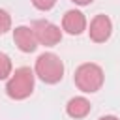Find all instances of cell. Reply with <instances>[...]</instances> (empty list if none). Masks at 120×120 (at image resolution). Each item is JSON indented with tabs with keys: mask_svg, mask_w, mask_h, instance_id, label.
Listing matches in <instances>:
<instances>
[{
	"mask_svg": "<svg viewBox=\"0 0 120 120\" xmlns=\"http://www.w3.org/2000/svg\"><path fill=\"white\" fill-rule=\"evenodd\" d=\"M11 28V17L6 9H0V34H6Z\"/></svg>",
	"mask_w": 120,
	"mask_h": 120,
	"instance_id": "obj_10",
	"label": "cell"
},
{
	"mask_svg": "<svg viewBox=\"0 0 120 120\" xmlns=\"http://www.w3.org/2000/svg\"><path fill=\"white\" fill-rule=\"evenodd\" d=\"M99 120H120L118 116H114V114H105V116H101Z\"/></svg>",
	"mask_w": 120,
	"mask_h": 120,
	"instance_id": "obj_13",
	"label": "cell"
},
{
	"mask_svg": "<svg viewBox=\"0 0 120 120\" xmlns=\"http://www.w3.org/2000/svg\"><path fill=\"white\" fill-rule=\"evenodd\" d=\"M30 28H32V32H34V36H36V39H38L39 45L54 47L62 39V30L54 22H51V21H45V19L34 21Z\"/></svg>",
	"mask_w": 120,
	"mask_h": 120,
	"instance_id": "obj_4",
	"label": "cell"
},
{
	"mask_svg": "<svg viewBox=\"0 0 120 120\" xmlns=\"http://www.w3.org/2000/svg\"><path fill=\"white\" fill-rule=\"evenodd\" d=\"M32 4H34V8L39 9V11H49V9L56 4V0H32Z\"/></svg>",
	"mask_w": 120,
	"mask_h": 120,
	"instance_id": "obj_11",
	"label": "cell"
},
{
	"mask_svg": "<svg viewBox=\"0 0 120 120\" xmlns=\"http://www.w3.org/2000/svg\"><path fill=\"white\" fill-rule=\"evenodd\" d=\"M111 32H112V22H111V19H109L107 15L99 13V15H96V17L90 21V30H88V34H90V39H92V41L103 43V41H107V39L111 38Z\"/></svg>",
	"mask_w": 120,
	"mask_h": 120,
	"instance_id": "obj_5",
	"label": "cell"
},
{
	"mask_svg": "<svg viewBox=\"0 0 120 120\" xmlns=\"http://www.w3.org/2000/svg\"><path fill=\"white\" fill-rule=\"evenodd\" d=\"M11 69H13V66H11L9 56L0 51V81H2V79H9L11 73H13Z\"/></svg>",
	"mask_w": 120,
	"mask_h": 120,
	"instance_id": "obj_9",
	"label": "cell"
},
{
	"mask_svg": "<svg viewBox=\"0 0 120 120\" xmlns=\"http://www.w3.org/2000/svg\"><path fill=\"white\" fill-rule=\"evenodd\" d=\"M34 71L43 82L56 84L64 77V64H62L60 56H56L54 52H43V54L38 56Z\"/></svg>",
	"mask_w": 120,
	"mask_h": 120,
	"instance_id": "obj_3",
	"label": "cell"
},
{
	"mask_svg": "<svg viewBox=\"0 0 120 120\" xmlns=\"http://www.w3.org/2000/svg\"><path fill=\"white\" fill-rule=\"evenodd\" d=\"M34 71L26 66L17 68L6 82V94L11 99H26L34 92Z\"/></svg>",
	"mask_w": 120,
	"mask_h": 120,
	"instance_id": "obj_1",
	"label": "cell"
},
{
	"mask_svg": "<svg viewBox=\"0 0 120 120\" xmlns=\"http://www.w3.org/2000/svg\"><path fill=\"white\" fill-rule=\"evenodd\" d=\"M103 79H105V75H103L101 66H98L94 62L81 64L75 69V75H73V81H75L77 88L82 90V92H86V94L98 92L103 86Z\"/></svg>",
	"mask_w": 120,
	"mask_h": 120,
	"instance_id": "obj_2",
	"label": "cell"
},
{
	"mask_svg": "<svg viewBox=\"0 0 120 120\" xmlns=\"http://www.w3.org/2000/svg\"><path fill=\"white\" fill-rule=\"evenodd\" d=\"M71 2H75L77 6H88V4H92L94 0H71Z\"/></svg>",
	"mask_w": 120,
	"mask_h": 120,
	"instance_id": "obj_12",
	"label": "cell"
},
{
	"mask_svg": "<svg viewBox=\"0 0 120 120\" xmlns=\"http://www.w3.org/2000/svg\"><path fill=\"white\" fill-rule=\"evenodd\" d=\"M62 28L71 36H79L86 28V19L79 9H69V11H66V15L62 19Z\"/></svg>",
	"mask_w": 120,
	"mask_h": 120,
	"instance_id": "obj_7",
	"label": "cell"
},
{
	"mask_svg": "<svg viewBox=\"0 0 120 120\" xmlns=\"http://www.w3.org/2000/svg\"><path fill=\"white\" fill-rule=\"evenodd\" d=\"M92 105L86 98L82 96H77V98H71L66 105V112L71 116V118H84L88 112H90Z\"/></svg>",
	"mask_w": 120,
	"mask_h": 120,
	"instance_id": "obj_8",
	"label": "cell"
},
{
	"mask_svg": "<svg viewBox=\"0 0 120 120\" xmlns=\"http://www.w3.org/2000/svg\"><path fill=\"white\" fill-rule=\"evenodd\" d=\"M13 41L19 47V51H22V52H34L38 47V39H36L32 28H28V26H17L13 30Z\"/></svg>",
	"mask_w": 120,
	"mask_h": 120,
	"instance_id": "obj_6",
	"label": "cell"
}]
</instances>
